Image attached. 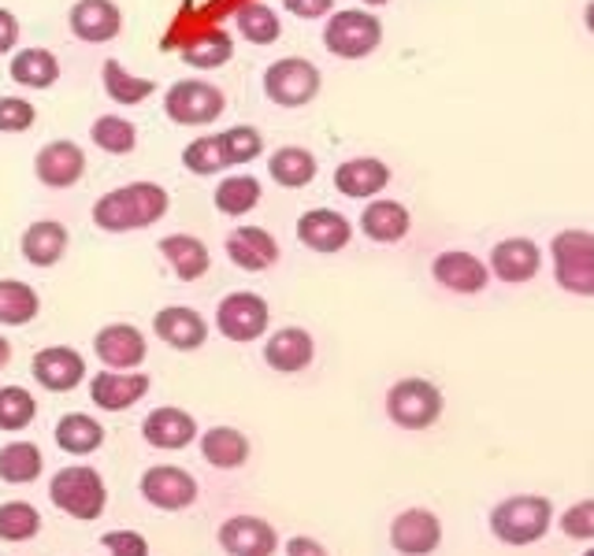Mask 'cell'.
<instances>
[{
	"label": "cell",
	"instance_id": "obj_22",
	"mask_svg": "<svg viewBox=\"0 0 594 556\" xmlns=\"http://www.w3.org/2000/svg\"><path fill=\"white\" fill-rule=\"evenodd\" d=\"M146 394H149V375H138V371H108L105 367V371L90 383L93 405L105 411L135 408Z\"/></svg>",
	"mask_w": 594,
	"mask_h": 556
},
{
	"label": "cell",
	"instance_id": "obj_14",
	"mask_svg": "<svg viewBox=\"0 0 594 556\" xmlns=\"http://www.w3.org/2000/svg\"><path fill=\"white\" fill-rule=\"evenodd\" d=\"M219 545L227 556H275L279 534L260 516H230L219 527Z\"/></svg>",
	"mask_w": 594,
	"mask_h": 556
},
{
	"label": "cell",
	"instance_id": "obj_2",
	"mask_svg": "<svg viewBox=\"0 0 594 556\" xmlns=\"http://www.w3.org/2000/svg\"><path fill=\"white\" fill-rule=\"evenodd\" d=\"M554 523V505L543 494H516L505 497L491 512V534L502 545H535L546 538Z\"/></svg>",
	"mask_w": 594,
	"mask_h": 556
},
{
	"label": "cell",
	"instance_id": "obj_53",
	"mask_svg": "<svg viewBox=\"0 0 594 556\" xmlns=\"http://www.w3.org/2000/svg\"><path fill=\"white\" fill-rule=\"evenodd\" d=\"M583 556H594V549H587V553H583Z\"/></svg>",
	"mask_w": 594,
	"mask_h": 556
},
{
	"label": "cell",
	"instance_id": "obj_32",
	"mask_svg": "<svg viewBox=\"0 0 594 556\" xmlns=\"http://www.w3.org/2000/svg\"><path fill=\"white\" fill-rule=\"evenodd\" d=\"M268 175L286 189H301L316 178V156L301 145H286L268 160Z\"/></svg>",
	"mask_w": 594,
	"mask_h": 556
},
{
	"label": "cell",
	"instance_id": "obj_34",
	"mask_svg": "<svg viewBox=\"0 0 594 556\" xmlns=\"http://www.w3.org/2000/svg\"><path fill=\"white\" fill-rule=\"evenodd\" d=\"M12 78L27 89H49L60 78V60L49 49H23L12 60Z\"/></svg>",
	"mask_w": 594,
	"mask_h": 556
},
{
	"label": "cell",
	"instance_id": "obj_4",
	"mask_svg": "<svg viewBox=\"0 0 594 556\" xmlns=\"http://www.w3.org/2000/svg\"><path fill=\"white\" fill-rule=\"evenodd\" d=\"M554 278L572 297H594V234L591 230H561L554 245Z\"/></svg>",
	"mask_w": 594,
	"mask_h": 556
},
{
	"label": "cell",
	"instance_id": "obj_8",
	"mask_svg": "<svg viewBox=\"0 0 594 556\" xmlns=\"http://www.w3.org/2000/svg\"><path fill=\"white\" fill-rule=\"evenodd\" d=\"M227 97L224 89H216L212 82H201V78H182L168 89L164 97V111H168L171 122L179 127H205V122H216L224 116Z\"/></svg>",
	"mask_w": 594,
	"mask_h": 556
},
{
	"label": "cell",
	"instance_id": "obj_30",
	"mask_svg": "<svg viewBox=\"0 0 594 556\" xmlns=\"http://www.w3.org/2000/svg\"><path fill=\"white\" fill-rule=\"evenodd\" d=\"M41 311V300L34 286L19 282V278H0V327H27Z\"/></svg>",
	"mask_w": 594,
	"mask_h": 556
},
{
	"label": "cell",
	"instance_id": "obj_6",
	"mask_svg": "<svg viewBox=\"0 0 594 556\" xmlns=\"http://www.w3.org/2000/svg\"><path fill=\"white\" fill-rule=\"evenodd\" d=\"M324 44L338 60H365L368 52H376L383 44V22L360 8L335 11L324 27Z\"/></svg>",
	"mask_w": 594,
	"mask_h": 556
},
{
	"label": "cell",
	"instance_id": "obj_17",
	"mask_svg": "<svg viewBox=\"0 0 594 556\" xmlns=\"http://www.w3.org/2000/svg\"><path fill=\"white\" fill-rule=\"evenodd\" d=\"M491 271L494 278H502V282L509 286H521V282H532L538 275V267H543V252H538V245L532 238H505L491 249Z\"/></svg>",
	"mask_w": 594,
	"mask_h": 556
},
{
	"label": "cell",
	"instance_id": "obj_47",
	"mask_svg": "<svg viewBox=\"0 0 594 556\" xmlns=\"http://www.w3.org/2000/svg\"><path fill=\"white\" fill-rule=\"evenodd\" d=\"M283 8L297 19H320V16H331L335 0H283Z\"/></svg>",
	"mask_w": 594,
	"mask_h": 556
},
{
	"label": "cell",
	"instance_id": "obj_25",
	"mask_svg": "<svg viewBox=\"0 0 594 556\" xmlns=\"http://www.w3.org/2000/svg\"><path fill=\"white\" fill-rule=\"evenodd\" d=\"M141 438L157 449H186L197 438V419L182 408H157L141 423Z\"/></svg>",
	"mask_w": 594,
	"mask_h": 556
},
{
	"label": "cell",
	"instance_id": "obj_11",
	"mask_svg": "<svg viewBox=\"0 0 594 556\" xmlns=\"http://www.w3.org/2000/svg\"><path fill=\"white\" fill-rule=\"evenodd\" d=\"M390 545L402 556H432L443 545V519L427 508H405L390 523Z\"/></svg>",
	"mask_w": 594,
	"mask_h": 556
},
{
	"label": "cell",
	"instance_id": "obj_33",
	"mask_svg": "<svg viewBox=\"0 0 594 556\" xmlns=\"http://www.w3.org/2000/svg\"><path fill=\"white\" fill-rule=\"evenodd\" d=\"M230 52H235V41H230L227 30H216V27L194 33V38H186V44H182V60L201 67V71L224 67L230 60Z\"/></svg>",
	"mask_w": 594,
	"mask_h": 556
},
{
	"label": "cell",
	"instance_id": "obj_3",
	"mask_svg": "<svg viewBox=\"0 0 594 556\" xmlns=\"http://www.w3.org/2000/svg\"><path fill=\"white\" fill-rule=\"evenodd\" d=\"M49 500L60 512H68L71 519H101L108 508V486L105 478L93 471V467H63V471L52 475L49 483Z\"/></svg>",
	"mask_w": 594,
	"mask_h": 556
},
{
	"label": "cell",
	"instance_id": "obj_1",
	"mask_svg": "<svg viewBox=\"0 0 594 556\" xmlns=\"http://www.w3.org/2000/svg\"><path fill=\"white\" fill-rule=\"evenodd\" d=\"M164 216H168V189L157 186V182L119 186L93 205V222L101 230H112V234L152 227V222L164 219Z\"/></svg>",
	"mask_w": 594,
	"mask_h": 556
},
{
	"label": "cell",
	"instance_id": "obj_39",
	"mask_svg": "<svg viewBox=\"0 0 594 556\" xmlns=\"http://www.w3.org/2000/svg\"><path fill=\"white\" fill-rule=\"evenodd\" d=\"M105 89H108V97L116 100V105H141V100H149L152 97V86L149 78H135V75H127L123 71V63L119 60H105Z\"/></svg>",
	"mask_w": 594,
	"mask_h": 556
},
{
	"label": "cell",
	"instance_id": "obj_50",
	"mask_svg": "<svg viewBox=\"0 0 594 556\" xmlns=\"http://www.w3.org/2000/svg\"><path fill=\"white\" fill-rule=\"evenodd\" d=\"M8 360H12V345H8V338L0 334V367H4Z\"/></svg>",
	"mask_w": 594,
	"mask_h": 556
},
{
	"label": "cell",
	"instance_id": "obj_24",
	"mask_svg": "<svg viewBox=\"0 0 594 556\" xmlns=\"http://www.w3.org/2000/svg\"><path fill=\"white\" fill-rule=\"evenodd\" d=\"M227 256L241 271H268L279 260V241L264 227H238L227 234Z\"/></svg>",
	"mask_w": 594,
	"mask_h": 556
},
{
	"label": "cell",
	"instance_id": "obj_42",
	"mask_svg": "<svg viewBox=\"0 0 594 556\" xmlns=\"http://www.w3.org/2000/svg\"><path fill=\"white\" fill-rule=\"evenodd\" d=\"M182 163H186V171H194V175H219L224 167H230L224 156V145H219V133H205V138H197L194 145H186Z\"/></svg>",
	"mask_w": 594,
	"mask_h": 556
},
{
	"label": "cell",
	"instance_id": "obj_40",
	"mask_svg": "<svg viewBox=\"0 0 594 556\" xmlns=\"http://www.w3.org/2000/svg\"><path fill=\"white\" fill-rule=\"evenodd\" d=\"M41 530V516L30 500H8L0 505V538L4 542H30Z\"/></svg>",
	"mask_w": 594,
	"mask_h": 556
},
{
	"label": "cell",
	"instance_id": "obj_52",
	"mask_svg": "<svg viewBox=\"0 0 594 556\" xmlns=\"http://www.w3.org/2000/svg\"><path fill=\"white\" fill-rule=\"evenodd\" d=\"M365 4H372V8H379V4H387V0H365Z\"/></svg>",
	"mask_w": 594,
	"mask_h": 556
},
{
	"label": "cell",
	"instance_id": "obj_29",
	"mask_svg": "<svg viewBox=\"0 0 594 556\" xmlns=\"http://www.w3.org/2000/svg\"><path fill=\"white\" fill-rule=\"evenodd\" d=\"M201 456L219 471H238L249 460V438L235 427H212L201 434Z\"/></svg>",
	"mask_w": 594,
	"mask_h": 556
},
{
	"label": "cell",
	"instance_id": "obj_18",
	"mask_svg": "<svg viewBox=\"0 0 594 556\" xmlns=\"http://www.w3.org/2000/svg\"><path fill=\"white\" fill-rule=\"evenodd\" d=\"M71 33L86 44H105L112 41L119 30H123V11H119L112 0H79L71 8Z\"/></svg>",
	"mask_w": 594,
	"mask_h": 556
},
{
	"label": "cell",
	"instance_id": "obj_13",
	"mask_svg": "<svg viewBox=\"0 0 594 556\" xmlns=\"http://www.w3.org/2000/svg\"><path fill=\"white\" fill-rule=\"evenodd\" d=\"M93 349L108 371H135V367L146 364V338L130 322H108V327H101L93 338Z\"/></svg>",
	"mask_w": 594,
	"mask_h": 556
},
{
	"label": "cell",
	"instance_id": "obj_46",
	"mask_svg": "<svg viewBox=\"0 0 594 556\" xmlns=\"http://www.w3.org/2000/svg\"><path fill=\"white\" fill-rule=\"evenodd\" d=\"M108 556H149V542L138 530H108L101 534Z\"/></svg>",
	"mask_w": 594,
	"mask_h": 556
},
{
	"label": "cell",
	"instance_id": "obj_12",
	"mask_svg": "<svg viewBox=\"0 0 594 556\" xmlns=\"http://www.w3.org/2000/svg\"><path fill=\"white\" fill-rule=\"evenodd\" d=\"M432 275H435L438 286L449 289V294H461V297L483 294L487 282H491V267L483 264L479 256L461 252V249L438 252L432 260Z\"/></svg>",
	"mask_w": 594,
	"mask_h": 556
},
{
	"label": "cell",
	"instance_id": "obj_37",
	"mask_svg": "<svg viewBox=\"0 0 594 556\" xmlns=\"http://www.w3.org/2000/svg\"><path fill=\"white\" fill-rule=\"evenodd\" d=\"M260 205V182L249 175H235V178H224V182L216 186V208L224 211V216H246Z\"/></svg>",
	"mask_w": 594,
	"mask_h": 556
},
{
	"label": "cell",
	"instance_id": "obj_28",
	"mask_svg": "<svg viewBox=\"0 0 594 556\" xmlns=\"http://www.w3.org/2000/svg\"><path fill=\"white\" fill-rule=\"evenodd\" d=\"M63 252H68V227L57 219H38L30 222L27 234H23V256L27 264L34 267H52L63 260Z\"/></svg>",
	"mask_w": 594,
	"mask_h": 556
},
{
	"label": "cell",
	"instance_id": "obj_10",
	"mask_svg": "<svg viewBox=\"0 0 594 556\" xmlns=\"http://www.w3.org/2000/svg\"><path fill=\"white\" fill-rule=\"evenodd\" d=\"M141 497L160 512H182L197 500V478L186 467L157 464L141 475Z\"/></svg>",
	"mask_w": 594,
	"mask_h": 556
},
{
	"label": "cell",
	"instance_id": "obj_21",
	"mask_svg": "<svg viewBox=\"0 0 594 556\" xmlns=\"http://www.w3.org/2000/svg\"><path fill=\"white\" fill-rule=\"evenodd\" d=\"M152 327H157V338L168 341L171 349L179 353H194L201 349V345L208 341V322L201 311L186 308V305H171L157 311V319H152Z\"/></svg>",
	"mask_w": 594,
	"mask_h": 556
},
{
	"label": "cell",
	"instance_id": "obj_5",
	"mask_svg": "<svg viewBox=\"0 0 594 556\" xmlns=\"http://www.w3.org/2000/svg\"><path fill=\"white\" fill-rule=\"evenodd\" d=\"M446 400L438 394L435 383L427 378H402V383L390 386L387 394V416L394 427L402 430H427L443 419Z\"/></svg>",
	"mask_w": 594,
	"mask_h": 556
},
{
	"label": "cell",
	"instance_id": "obj_41",
	"mask_svg": "<svg viewBox=\"0 0 594 556\" xmlns=\"http://www.w3.org/2000/svg\"><path fill=\"white\" fill-rule=\"evenodd\" d=\"M38 416V400L23 386L0 389V430H23Z\"/></svg>",
	"mask_w": 594,
	"mask_h": 556
},
{
	"label": "cell",
	"instance_id": "obj_36",
	"mask_svg": "<svg viewBox=\"0 0 594 556\" xmlns=\"http://www.w3.org/2000/svg\"><path fill=\"white\" fill-rule=\"evenodd\" d=\"M235 27L241 30V38L253 44H271V41H279V33H283L279 16H275L268 4H260V0H249V4L238 8Z\"/></svg>",
	"mask_w": 594,
	"mask_h": 556
},
{
	"label": "cell",
	"instance_id": "obj_23",
	"mask_svg": "<svg viewBox=\"0 0 594 556\" xmlns=\"http://www.w3.org/2000/svg\"><path fill=\"white\" fill-rule=\"evenodd\" d=\"M387 186H390V167L376 160V156H357V160L338 163V171H335V189L354 200L376 197Z\"/></svg>",
	"mask_w": 594,
	"mask_h": 556
},
{
	"label": "cell",
	"instance_id": "obj_19",
	"mask_svg": "<svg viewBox=\"0 0 594 556\" xmlns=\"http://www.w3.org/2000/svg\"><path fill=\"white\" fill-rule=\"evenodd\" d=\"M313 356H316V341L305 327L275 330L268 338V345H264V364H268L271 371H283V375L305 371V367L313 364Z\"/></svg>",
	"mask_w": 594,
	"mask_h": 556
},
{
	"label": "cell",
	"instance_id": "obj_51",
	"mask_svg": "<svg viewBox=\"0 0 594 556\" xmlns=\"http://www.w3.org/2000/svg\"><path fill=\"white\" fill-rule=\"evenodd\" d=\"M583 22H587V30L594 33V0H591L587 8H583Z\"/></svg>",
	"mask_w": 594,
	"mask_h": 556
},
{
	"label": "cell",
	"instance_id": "obj_15",
	"mask_svg": "<svg viewBox=\"0 0 594 556\" xmlns=\"http://www.w3.org/2000/svg\"><path fill=\"white\" fill-rule=\"evenodd\" d=\"M30 371H34L38 386H46L49 394H68V389H75L86 378V360L71 345H49V349L34 356Z\"/></svg>",
	"mask_w": 594,
	"mask_h": 556
},
{
	"label": "cell",
	"instance_id": "obj_31",
	"mask_svg": "<svg viewBox=\"0 0 594 556\" xmlns=\"http://www.w3.org/2000/svg\"><path fill=\"white\" fill-rule=\"evenodd\" d=\"M57 445L63 453L75 456H90L105 445V427L93 416H82V411H71L57 423Z\"/></svg>",
	"mask_w": 594,
	"mask_h": 556
},
{
	"label": "cell",
	"instance_id": "obj_45",
	"mask_svg": "<svg viewBox=\"0 0 594 556\" xmlns=\"http://www.w3.org/2000/svg\"><path fill=\"white\" fill-rule=\"evenodd\" d=\"M38 111L23 97H0V133H23L34 127Z\"/></svg>",
	"mask_w": 594,
	"mask_h": 556
},
{
	"label": "cell",
	"instance_id": "obj_35",
	"mask_svg": "<svg viewBox=\"0 0 594 556\" xmlns=\"http://www.w3.org/2000/svg\"><path fill=\"white\" fill-rule=\"evenodd\" d=\"M41 467H46V456L34 441H12L0 449V478L4 483L27 486L41 475Z\"/></svg>",
	"mask_w": 594,
	"mask_h": 556
},
{
	"label": "cell",
	"instance_id": "obj_48",
	"mask_svg": "<svg viewBox=\"0 0 594 556\" xmlns=\"http://www.w3.org/2000/svg\"><path fill=\"white\" fill-rule=\"evenodd\" d=\"M16 41H19V19L12 16V11L0 8V52L16 49Z\"/></svg>",
	"mask_w": 594,
	"mask_h": 556
},
{
	"label": "cell",
	"instance_id": "obj_20",
	"mask_svg": "<svg viewBox=\"0 0 594 556\" xmlns=\"http://www.w3.org/2000/svg\"><path fill=\"white\" fill-rule=\"evenodd\" d=\"M82 171H86V152L75 141H49L34 160L38 182H46L49 189L75 186L82 178Z\"/></svg>",
	"mask_w": 594,
	"mask_h": 556
},
{
	"label": "cell",
	"instance_id": "obj_9",
	"mask_svg": "<svg viewBox=\"0 0 594 556\" xmlns=\"http://www.w3.org/2000/svg\"><path fill=\"white\" fill-rule=\"evenodd\" d=\"M268 319H271L268 300L260 294H249V289H238V294L224 297L216 308V330L224 334L227 341H238V345L264 338Z\"/></svg>",
	"mask_w": 594,
	"mask_h": 556
},
{
	"label": "cell",
	"instance_id": "obj_7",
	"mask_svg": "<svg viewBox=\"0 0 594 556\" xmlns=\"http://www.w3.org/2000/svg\"><path fill=\"white\" fill-rule=\"evenodd\" d=\"M320 71L316 63L301 60V56H286V60H275L268 71H264V93H268L271 105L279 108H301L316 100L320 93Z\"/></svg>",
	"mask_w": 594,
	"mask_h": 556
},
{
	"label": "cell",
	"instance_id": "obj_43",
	"mask_svg": "<svg viewBox=\"0 0 594 556\" xmlns=\"http://www.w3.org/2000/svg\"><path fill=\"white\" fill-rule=\"evenodd\" d=\"M219 145H224V156H227L230 167L257 160V156L264 152V138H260L257 127H230V130L219 133Z\"/></svg>",
	"mask_w": 594,
	"mask_h": 556
},
{
	"label": "cell",
	"instance_id": "obj_26",
	"mask_svg": "<svg viewBox=\"0 0 594 556\" xmlns=\"http://www.w3.org/2000/svg\"><path fill=\"white\" fill-rule=\"evenodd\" d=\"M160 252H164V260L175 267V275H179L182 282H197V278H205L208 264H212L205 241L194 238V234H168V238H160Z\"/></svg>",
	"mask_w": 594,
	"mask_h": 556
},
{
	"label": "cell",
	"instance_id": "obj_27",
	"mask_svg": "<svg viewBox=\"0 0 594 556\" xmlns=\"http://www.w3.org/2000/svg\"><path fill=\"white\" fill-rule=\"evenodd\" d=\"M409 227H413V216H409V208L398 205V200H372L365 208V216H360L365 238L379 241V245L402 241L405 234H409Z\"/></svg>",
	"mask_w": 594,
	"mask_h": 556
},
{
	"label": "cell",
	"instance_id": "obj_44",
	"mask_svg": "<svg viewBox=\"0 0 594 556\" xmlns=\"http://www.w3.org/2000/svg\"><path fill=\"white\" fill-rule=\"evenodd\" d=\"M561 534L565 538H576V542H594V497L591 500H576V505H568L561 512Z\"/></svg>",
	"mask_w": 594,
	"mask_h": 556
},
{
	"label": "cell",
	"instance_id": "obj_49",
	"mask_svg": "<svg viewBox=\"0 0 594 556\" xmlns=\"http://www.w3.org/2000/svg\"><path fill=\"white\" fill-rule=\"evenodd\" d=\"M286 556H327V549L316 538H305V534H297V538L286 542Z\"/></svg>",
	"mask_w": 594,
	"mask_h": 556
},
{
	"label": "cell",
	"instance_id": "obj_16",
	"mask_svg": "<svg viewBox=\"0 0 594 556\" xmlns=\"http://www.w3.org/2000/svg\"><path fill=\"white\" fill-rule=\"evenodd\" d=\"M297 238H301L305 249H313V252H338V249H346L349 238H354V227H349V219L343 211L313 208L297 219Z\"/></svg>",
	"mask_w": 594,
	"mask_h": 556
},
{
	"label": "cell",
	"instance_id": "obj_38",
	"mask_svg": "<svg viewBox=\"0 0 594 556\" xmlns=\"http://www.w3.org/2000/svg\"><path fill=\"white\" fill-rule=\"evenodd\" d=\"M90 138H93L97 149H105L112 156H127V152H135V145H138V127L130 119L101 116L90 127Z\"/></svg>",
	"mask_w": 594,
	"mask_h": 556
}]
</instances>
